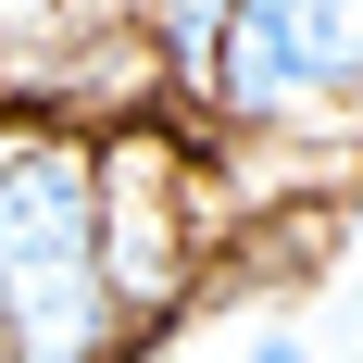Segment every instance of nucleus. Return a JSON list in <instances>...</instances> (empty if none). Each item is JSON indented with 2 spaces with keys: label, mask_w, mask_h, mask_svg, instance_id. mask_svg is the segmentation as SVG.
<instances>
[{
  "label": "nucleus",
  "mask_w": 363,
  "mask_h": 363,
  "mask_svg": "<svg viewBox=\"0 0 363 363\" xmlns=\"http://www.w3.org/2000/svg\"><path fill=\"white\" fill-rule=\"evenodd\" d=\"M0 301H13V351L75 363L125 338V276H113V201L101 150L75 125L0 113Z\"/></svg>",
  "instance_id": "1"
},
{
  "label": "nucleus",
  "mask_w": 363,
  "mask_h": 363,
  "mask_svg": "<svg viewBox=\"0 0 363 363\" xmlns=\"http://www.w3.org/2000/svg\"><path fill=\"white\" fill-rule=\"evenodd\" d=\"M201 101L225 125H289L301 101L363 113V0H238Z\"/></svg>",
  "instance_id": "2"
},
{
  "label": "nucleus",
  "mask_w": 363,
  "mask_h": 363,
  "mask_svg": "<svg viewBox=\"0 0 363 363\" xmlns=\"http://www.w3.org/2000/svg\"><path fill=\"white\" fill-rule=\"evenodd\" d=\"M138 26H150V50H163V63H188V75H213L225 26H238V0H138Z\"/></svg>",
  "instance_id": "3"
}]
</instances>
